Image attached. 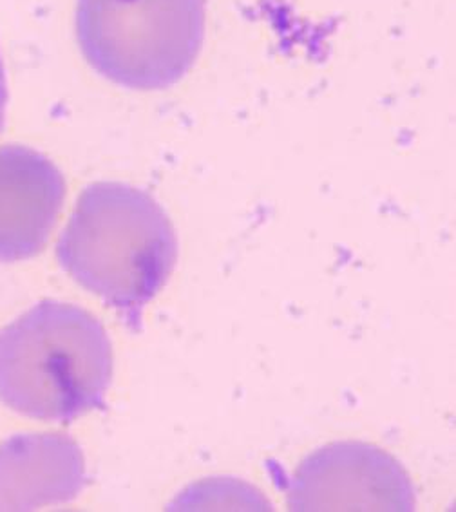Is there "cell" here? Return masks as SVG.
<instances>
[{
  "label": "cell",
  "mask_w": 456,
  "mask_h": 512,
  "mask_svg": "<svg viewBox=\"0 0 456 512\" xmlns=\"http://www.w3.org/2000/svg\"><path fill=\"white\" fill-rule=\"evenodd\" d=\"M4 105H6V78H4V66H2V57H0V124L4 116Z\"/></svg>",
  "instance_id": "8992f818"
},
{
  "label": "cell",
  "mask_w": 456,
  "mask_h": 512,
  "mask_svg": "<svg viewBox=\"0 0 456 512\" xmlns=\"http://www.w3.org/2000/svg\"><path fill=\"white\" fill-rule=\"evenodd\" d=\"M205 0H78L76 37L87 62L118 86L160 91L200 57Z\"/></svg>",
  "instance_id": "3957f363"
},
{
  "label": "cell",
  "mask_w": 456,
  "mask_h": 512,
  "mask_svg": "<svg viewBox=\"0 0 456 512\" xmlns=\"http://www.w3.org/2000/svg\"><path fill=\"white\" fill-rule=\"evenodd\" d=\"M292 511H415L404 467L379 447L339 442L308 456L295 471Z\"/></svg>",
  "instance_id": "277c9868"
},
{
  "label": "cell",
  "mask_w": 456,
  "mask_h": 512,
  "mask_svg": "<svg viewBox=\"0 0 456 512\" xmlns=\"http://www.w3.org/2000/svg\"><path fill=\"white\" fill-rule=\"evenodd\" d=\"M66 198V181L48 158L26 147L0 151V261L38 254Z\"/></svg>",
  "instance_id": "5b68a950"
},
{
  "label": "cell",
  "mask_w": 456,
  "mask_h": 512,
  "mask_svg": "<svg viewBox=\"0 0 456 512\" xmlns=\"http://www.w3.org/2000/svg\"><path fill=\"white\" fill-rule=\"evenodd\" d=\"M57 254L76 283L134 324L174 272L178 238L151 194L100 181L82 192Z\"/></svg>",
  "instance_id": "6da1fadb"
},
{
  "label": "cell",
  "mask_w": 456,
  "mask_h": 512,
  "mask_svg": "<svg viewBox=\"0 0 456 512\" xmlns=\"http://www.w3.org/2000/svg\"><path fill=\"white\" fill-rule=\"evenodd\" d=\"M113 348L91 313L46 301L0 332V400L26 417L71 422L104 406Z\"/></svg>",
  "instance_id": "7a4b0ae2"
}]
</instances>
